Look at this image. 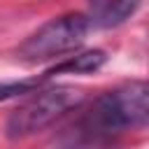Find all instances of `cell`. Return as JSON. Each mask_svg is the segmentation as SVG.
Here are the masks:
<instances>
[{"mask_svg":"<svg viewBox=\"0 0 149 149\" xmlns=\"http://www.w3.org/2000/svg\"><path fill=\"white\" fill-rule=\"evenodd\" d=\"M81 100H84V93L74 86L42 88L9 114L5 130L12 140L28 137V135L47 128L49 123H54L58 116H63L68 109L77 107Z\"/></svg>","mask_w":149,"mask_h":149,"instance_id":"cell-1","label":"cell"},{"mask_svg":"<svg viewBox=\"0 0 149 149\" xmlns=\"http://www.w3.org/2000/svg\"><path fill=\"white\" fill-rule=\"evenodd\" d=\"M91 5V23L102 26V28H112L123 23L126 19H130V14H135L140 0H88Z\"/></svg>","mask_w":149,"mask_h":149,"instance_id":"cell-4","label":"cell"},{"mask_svg":"<svg viewBox=\"0 0 149 149\" xmlns=\"http://www.w3.org/2000/svg\"><path fill=\"white\" fill-rule=\"evenodd\" d=\"M44 81V77L40 79H28V81H12V84H0V100L14 98V95H23V93H33L40 84Z\"/></svg>","mask_w":149,"mask_h":149,"instance_id":"cell-6","label":"cell"},{"mask_svg":"<svg viewBox=\"0 0 149 149\" xmlns=\"http://www.w3.org/2000/svg\"><path fill=\"white\" fill-rule=\"evenodd\" d=\"M107 61L105 51L100 49H91V51H84V54H77V56H70L68 61L54 65L51 70H47L42 77L49 79L54 74H61V72H72V74H84V72H95L102 63Z\"/></svg>","mask_w":149,"mask_h":149,"instance_id":"cell-5","label":"cell"},{"mask_svg":"<svg viewBox=\"0 0 149 149\" xmlns=\"http://www.w3.org/2000/svg\"><path fill=\"white\" fill-rule=\"evenodd\" d=\"M147 119H149V86L144 81H130L116 91L105 93L91 112V123L102 133L142 128Z\"/></svg>","mask_w":149,"mask_h":149,"instance_id":"cell-2","label":"cell"},{"mask_svg":"<svg viewBox=\"0 0 149 149\" xmlns=\"http://www.w3.org/2000/svg\"><path fill=\"white\" fill-rule=\"evenodd\" d=\"M88 30L91 19L84 14H65L51 19L19 47V58L26 63H42L49 58H58L68 51H74L86 40Z\"/></svg>","mask_w":149,"mask_h":149,"instance_id":"cell-3","label":"cell"}]
</instances>
